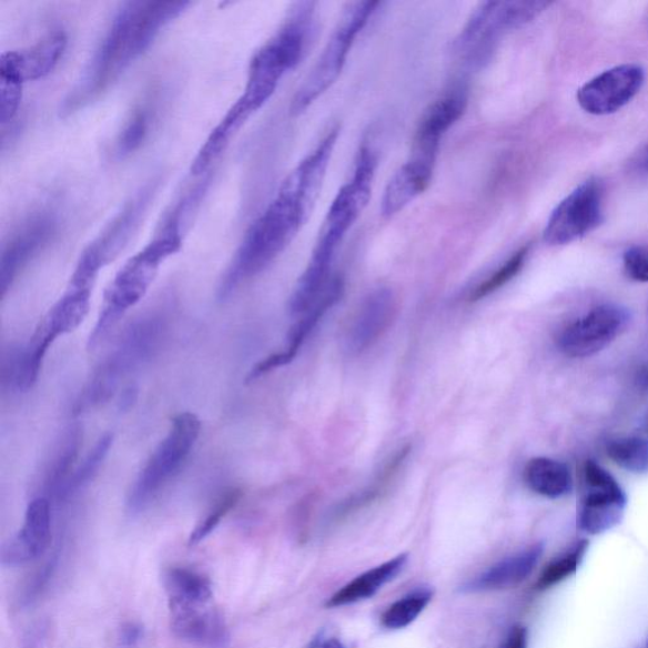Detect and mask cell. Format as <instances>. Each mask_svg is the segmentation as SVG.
Wrapping results in <instances>:
<instances>
[{
    "label": "cell",
    "mask_w": 648,
    "mask_h": 648,
    "mask_svg": "<svg viewBox=\"0 0 648 648\" xmlns=\"http://www.w3.org/2000/svg\"><path fill=\"white\" fill-rule=\"evenodd\" d=\"M340 129L330 130L311 154L287 175L272 202L252 223L233 256L220 287L227 300L237 287L281 256L308 222L322 192Z\"/></svg>",
    "instance_id": "6da1fadb"
},
{
    "label": "cell",
    "mask_w": 648,
    "mask_h": 648,
    "mask_svg": "<svg viewBox=\"0 0 648 648\" xmlns=\"http://www.w3.org/2000/svg\"><path fill=\"white\" fill-rule=\"evenodd\" d=\"M189 6V2L124 3L89 61L83 77L62 104V113H74L110 89Z\"/></svg>",
    "instance_id": "7a4b0ae2"
},
{
    "label": "cell",
    "mask_w": 648,
    "mask_h": 648,
    "mask_svg": "<svg viewBox=\"0 0 648 648\" xmlns=\"http://www.w3.org/2000/svg\"><path fill=\"white\" fill-rule=\"evenodd\" d=\"M312 23L313 4H296L282 29L252 58L245 89L224 119L241 130L270 101L287 71L304 58Z\"/></svg>",
    "instance_id": "3957f363"
},
{
    "label": "cell",
    "mask_w": 648,
    "mask_h": 648,
    "mask_svg": "<svg viewBox=\"0 0 648 648\" xmlns=\"http://www.w3.org/2000/svg\"><path fill=\"white\" fill-rule=\"evenodd\" d=\"M178 221L170 220L164 231L125 263L104 294L101 312L88 341L95 348L110 335L124 314L145 296L154 283L160 266L182 249V233Z\"/></svg>",
    "instance_id": "277c9868"
},
{
    "label": "cell",
    "mask_w": 648,
    "mask_h": 648,
    "mask_svg": "<svg viewBox=\"0 0 648 648\" xmlns=\"http://www.w3.org/2000/svg\"><path fill=\"white\" fill-rule=\"evenodd\" d=\"M161 313H149L125 328L111 354L99 365L75 404V413L85 412L112 397L117 386L138 366L154 355L166 333Z\"/></svg>",
    "instance_id": "5b68a950"
},
{
    "label": "cell",
    "mask_w": 648,
    "mask_h": 648,
    "mask_svg": "<svg viewBox=\"0 0 648 648\" xmlns=\"http://www.w3.org/2000/svg\"><path fill=\"white\" fill-rule=\"evenodd\" d=\"M377 159L372 148L360 149L353 179L340 189L323 222L307 266L314 277H328L333 259L347 232L371 202Z\"/></svg>",
    "instance_id": "8992f818"
},
{
    "label": "cell",
    "mask_w": 648,
    "mask_h": 648,
    "mask_svg": "<svg viewBox=\"0 0 648 648\" xmlns=\"http://www.w3.org/2000/svg\"><path fill=\"white\" fill-rule=\"evenodd\" d=\"M377 7H379V2H371V0L346 6L316 65L296 90L291 105L293 114L298 115L308 110L321 95L336 83L342 70H344L350 50L353 49L357 36L371 21Z\"/></svg>",
    "instance_id": "52a82bcc"
},
{
    "label": "cell",
    "mask_w": 648,
    "mask_h": 648,
    "mask_svg": "<svg viewBox=\"0 0 648 648\" xmlns=\"http://www.w3.org/2000/svg\"><path fill=\"white\" fill-rule=\"evenodd\" d=\"M201 429V419L192 412L180 413L171 422L166 437L133 483L128 500L129 510L133 515L146 509L183 466L200 438Z\"/></svg>",
    "instance_id": "ba28073f"
},
{
    "label": "cell",
    "mask_w": 648,
    "mask_h": 648,
    "mask_svg": "<svg viewBox=\"0 0 648 648\" xmlns=\"http://www.w3.org/2000/svg\"><path fill=\"white\" fill-rule=\"evenodd\" d=\"M576 526L581 533L598 536L608 533L624 519L626 493L615 476L596 462L583 466L581 490Z\"/></svg>",
    "instance_id": "9c48e42d"
},
{
    "label": "cell",
    "mask_w": 648,
    "mask_h": 648,
    "mask_svg": "<svg viewBox=\"0 0 648 648\" xmlns=\"http://www.w3.org/2000/svg\"><path fill=\"white\" fill-rule=\"evenodd\" d=\"M547 6L546 2L483 3L467 21L455 47L467 55H480L500 34L533 21Z\"/></svg>",
    "instance_id": "30bf717a"
},
{
    "label": "cell",
    "mask_w": 648,
    "mask_h": 648,
    "mask_svg": "<svg viewBox=\"0 0 648 648\" xmlns=\"http://www.w3.org/2000/svg\"><path fill=\"white\" fill-rule=\"evenodd\" d=\"M603 220V186L589 179L556 206L544 232L547 245L563 246L588 235Z\"/></svg>",
    "instance_id": "8fae6325"
},
{
    "label": "cell",
    "mask_w": 648,
    "mask_h": 648,
    "mask_svg": "<svg viewBox=\"0 0 648 648\" xmlns=\"http://www.w3.org/2000/svg\"><path fill=\"white\" fill-rule=\"evenodd\" d=\"M629 312L617 304H603L567 324L557 344L567 357L584 358L600 353L626 331Z\"/></svg>",
    "instance_id": "7c38bea8"
},
{
    "label": "cell",
    "mask_w": 648,
    "mask_h": 648,
    "mask_svg": "<svg viewBox=\"0 0 648 648\" xmlns=\"http://www.w3.org/2000/svg\"><path fill=\"white\" fill-rule=\"evenodd\" d=\"M57 214L40 211L27 219L3 243L0 255V293L7 294L24 266L49 245L58 232Z\"/></svg>",
    "instance_id": "4fadbf2b"
},
{
    "label": "cell",
    "mask_w": 648,
    "mask_h": 648,
    "mask_svg": "<svg viewBox=\"0 0 648 648\" xmlns=\"http://www.w3.org/2000/svg\"><path fill=\"white\" fill-rule=\"evenodd\" d=\"M645 73L638 65L609 69L584 84L578 92V103L593 115H608L622 110L640 92Z\"/></svg>",
    "instance_id": "5bb4252c"
},
{
    "label": "cell",
    "mask_w": 648,
    "mask_h": 648,
    "mask_svg": "<svg viewBox=\"0 0 648 648\" xmlns=\"http://www.w3.org/2000/svg\"><path fill=\"white\" fill-rule=\"evenodd\" d=\"M51 544V504L48 497L34 498L27 507L20 533L2 548V564L18 566L48 551Z\"/></svg>",
    "instance_id": "9a60e30c"
},
{
    "label": "cell",
    "mask_w": 648,
    "mask_h": 648,
    "mask_svg": "<svg viewBox=\"0 0 648 648\" xmlns=\"http://www.w3.org/2000/svg\"><path fill=\"white\" fill-rule=\"evenodd\" d=\"M169 608L171 628L180 640L205 648H226L229 646L231 637L229 627L212 603Z\"/></svg>",
    "instance_id": "2e32d148"
},
{
    "label": "cell",
    "mask_w": 648,
    "mask_h": 648,
    "mask_svg": "<svg viewBox=\"0 0 648 648\" xmlns=\"http://www.w3.org/2000/svg\"><path fill=\"white\" fill-rule=\"evenodd\" d=\"M397 311V302L389 290H377L360 305L345 338L350 355L363 354L379 340L391 326Z\"/></svg>",
    "instance_id": "e0dca14e"
},
{
    "label": "cell",
    "mask_w": 648,
    "mask_h": 648,
    "mask_svg": "<svg viewBox=\"0 0 648 648\" xmlns=\"http://www.w3.org/2000/svg\"><path fill=\"white\" fill-rule=\"evenodd\" d=\"M93 286L69 282L67 292L40 322L32 338L50 350L60 336L75 331L89 314Z\"/></svg>",
    "instance_id": "ac0fdd59"
},
{
    "label": "cell",
    "mask_w": 648,
    "mask_h": 648,
    "mask_svg": "<svg viewBox=\"0 0 648 648\" xmlns=\"http://www.w3.org/2000/svg\"><path fill=\"white\" fill-rule=\"evenodd\" d=\"M466 107L467 93L464 88L453 89L432 104L418 124L412 154L437 159L441 140L462 119Z\"/></svg>",
    "instance_id": "d6986e66"
},
{
    "label": "cell",
    "mask_w": 648,
    "mask_h": 648,
    "mask_svg": "<svg viewBox=\"0 0 648 648\" xmlns=\"http://www.w3.org/2000/svg\"><path fill=\"white\" fill-rule=\"evenodd\" d=\"M342 294H344V281L340 276L332 277L321 298L307 313L303 314V318L291 331L285 350L282 353L264 358L263 362L252 367L247 382L257 381L259 377L275 371V368L290 365L295 356L298 355L304 341L307 340L324 314L341 300Z\"/></svg>",
    "instance_id": "ffe728a7"
},
{
    "label": "cell",
    "mask_w": 648,
    "mask_h": 648,
    "mask_svg": "<svg viewBox=\"0 0 648 648\" xmlns=\"http://www.w3.org/2000/svg\"><path fill=\"white\" fill-rule=\"evenodd\" d=\"M67 44L64 31H52L30 48L4 52L0 58V65L13 70L24 83L39 80L51 74L58 67Z\"/></svg>",
    "instance_id": "44dd1931"
},
{
    "label": "cell",
    "mask_w": 648,
    "mask_h": 648,
    "mask_svg": "<svg viewBox=\"0 0 648 648\" xmlns=\"http://www.w3.org/2000/svg\"><path fill=\"white\" fill-rule=\"evenodd\" d=\"M435 165L436 159L418 155H412L405 162L385 188L382 201V214L385 219L394 217L426 192L434 176Z\"/></svg>",
    "instance_id": "7402d4cb"
},
{
    "label": "cell",
    "mask_w": 648,
    "mask_h": 648,
    "mask_svg": "<svg viewBox=\"0 0 648 648\" xmlns=\"http://www.w3.org/2000/svg\"><path fill=\"white\" fill-rule=\"evenodd\" d=\"M544 550L545 547L541 543L528 546L525 550L490 566L488 570L467 583L464 590L483 593L516 588L534 573Z\"/></svg>",
    "instance_id": "603a6c76"
},
{
    "label": "cell",
    "mask_w": 648,
    "mask_h": 648,
    "mask_svg": "<svg viewBox=\"0 0 648 648\" xmlns=\"http://www.w3.org/2000/svg\"><path fill=\"white\" fill-rule=\"evenodd\" d=\"M407 561L408 555L402 554L389 561L373 567L372 570L358 575L353 581L346 584L344 588L333 594L327 601V607H345L373 598L386 584L397 578Z\"/></svg>",
    "instance_id": "cb8c5ba5"
},
{
    "label": "cell",
    "mask_w": 648,
    "mask_h": 648,
    "mask_svg": "<svg viewBox=\"0 0 648 648\" xmlns=\"http://www.w3.org/2000/svg\"><path fill=\"white\" fill-rule=\"evenodd\" d=\"M525 482L530 490L548 499H559L573 490L569 466L550 457H535L525 469Z\"/></svg>",
    "instance_id": "d4e9b609"
},
{
    "label": "cell",
    "mask_w": 648,
    "mask_h": 648,
    "mask_svg": "<svg viewBox=\"0 0 648 648\" xmlns=\"http://www.w3.org/2000/svg\"><path fill=\"white\" fill-rule=\"evenodd\" d=\"M169 607L205 605L212 603V583L206 576L182 567H175L165 575Z\"/></svg>",
    "instance_id": "484cf974"
},
{
    "label": "cell",
    "mask_w": 648,
    "mask_h": 648,
    "mask_svg": "<svg viewBox=\"0 0 648 648\" xmlns=\"http://www.w3.org/2000/svg\"><path fill=\"white\" fill-rule=\"evenodd\" d=\"M589 550L588 539H580L576 541L569 550L555 557V559L545 566V569L539 574L535 584L538 591H546L570 579L578 573L580 565Z\"/></svg>",
    "instance_id": "4316f807"
},
{
    "label": "cell",
    "mask_w": 648,
    "mask_h": 648,
    "mask_svg": "<svg viewBox=\"0 0 648 648\" xmlns=\"http://www.w3.org/2000/svg\"><path fill=\"white\" fill-rule=\"evenodd\" d=\"M432 598H434V590L429 588H419L412 591L408 596L393 603L384 611L382 625L392 629V631L411 626L422 615V611L427 608Z\"/></svg>",
    "instance_id": "83f0119b"
},
{
    "label": "cell",
    "mask_w": 648,
    "mask_h": 648,
    "mask_svg": "<svg viewBox=\"0 0 648 648\" xmlns=\"http://www.w3.org/2000/svg\"><path fill=\"white\" fill-rule=\"evenodd\" d=\"M607 455L626 472L648 473V438L629 436L611 439L607 445Z\"/></svg>",
    "instance_id": "f1b7e54d"
},
{
    "label": "cell",
    "mask_w": 648,
    "mask_h": 648,
    "mask_svg": "<svg viewBox=\"0 0 648 648\" xmlns=\"http://www.w3.org/2000/svg\"><path fill=\"white\" fill-rule=\"evenodd\" d=\"M113 445V435L105 434L98 439L94 448L87 456L83 465L70 476L59 499H65L84 489L95 478Z\"/></svg>",
    "instance_id": "f546056e"
},
{
    "label": "cell",
    "mask_w": 648,
    "mask_h": 648,
    "mask_svg": "<svg viewBox=\"0 0 648 648\" xmlns=\"http://www.w3.org/2000/svg\"><path fill=\"white\" fill-rule=\"evenodd\" d=\"M152 125V115L146 108H139L124 123L114 145L117 158H125L138 151L146 141Z\"/></svg>",
    "instance_id": "4dcf8cb0"
},
{
    "label": "cell",
    "mask_w": 648,
    "mask_h": 648,
    "mask_svg": "<svg viewBox=\"0 0 648 648\" xmlns=\"http://www.w3.org/2000/svg\"><path fill=\"white\" fill-rule=\"evenodd\" d=\"M24 81L13 70L0 65V123H12L20 112Z\"/></svg>",
    "instance_id": "1f68e13d"
},
{
    "label": "cell",
    "mask_w": 648,
    "mask_h": 648,
    "mask_svg": "<svg viewBox=\"0 0 648 648\" xmlns=\"http://www.w3.org/2000/svg\"><path fill=\"white\" fill-rule=\"evenodd\" d=\"M528 251L529 247L526 246L516 252V254L513 255L507 261V263L504 264L498 270V272H495L490 277L486 279L484 283L475 287V291L473 292L470 300L473 302L482 301L485 298V296H488L494 292H497L498 290H500V287L509 283L513 277L518 275L522 267L525 266L526 259L528 256Z\"/></svg>",
    "instance_id": "d6a6232c"
},
{
    "label": "cell",
    "mask_w": 648,
    "mask_h": 648,
    "mask_svg": "<svg viewBox=\"0 0 648 648\" xmlns=\"http://www.w3.org/2000/svg\"><path fill=\"white\" fill-rule=\"evenodd\" d=\"M241 497L240 489H231L224 494L209 515L194 528L191 537H189V546H195L204 541L220 526L221 520L237 506Z\"/></svg>",
    "instance_id": "836d02e7"
},
{
    "label": "cell",
    "mask_w": 648,
    "mask_h": 648,
    "mask_svg": "<svg viewBox=\"0 0 648 648\" xmlns=\"http://www.w3.org/2000/svg\"><path fill=\"white\" fill-rule=\"evenodd\" d=\"M626 273L636 282L648 283V251L634 247L626 251L624 256Z\"/></svg>",
    "instance_id": "e575fe53"
},
{
    "label": "cell",
    "mask_w": 648,
    "mask_h": 648,
    "mask_svg": "<svg viewBox=\"0 0 648 648\" xmlns=\"http://www.w3.org/2000/svg\"><path fill=\"white\" fill-rule=\"evenodd\" d=\"M143 626L138 622H128L120 628L117 644L119 648H138L143 638Z\"/></svg>",
    "instance_id": "d590c367"
},
{
    "label": "cell",
    "mask_w": 648,
    "mask_h": 648,
    "mask_svg": "<svg viewBox=\"0 0 648 648\" xmlns=\"http://www.w3.org/2000/svg\"><path fill=\"white\" fill-rule=\"evenodd\" d=\"M500 648H528V629L520 625L512 627Z\"/></svg>",
    "instance_id": "8d00e7d4"
},
{
    "label": "cell",
    "mask_w": 648,
    "mask_h": 648,
    "mask_svg": "<svg viewBox=\"0 0 648 648\" xmlns=\"http://www.w3.org/2000/svg\"><path fill=\"white\" fill-rule=\"evenodd\" d=\"M136 389H128L123 393L122 395V401H121V408L122 409H128L131 407L132 403L134 401H136Z\"/></svg>",
    "instance_id": "74e56055"
},
{
    "label": "cell",
    "mask_w": 648,
    "mask_h": 648,
    "mask_svg": "<svg viewBox=\"0 0 648 648\" xmlns=\"http://www.w3.org/2000/svg\"><path fill=\"white\" fill-rule=\"evenodd\" d=\"M637 384L641 386L644 391L648 392V365L641 368L637 376Z\"/></svg>",
    "instance_id": "f35d334b"
},
{
    "label": "cell",
    "mask_w": 648,
    "mask_h": 648,
    "mask_svg": "<svg viewBox=\"0 0 648 648\" xmlns=\"http://www.w3.org/2000/svg\"><path fill=\"white\" fill-rule=\"evenodd\" d=\"M320 648H346L344 644L337 640V638H328L326 641H321Z\"/></svg>",
    "instance_id": "ab89813d"
},
{
    "label": "cell",
    "mask_w": 648,
    "mask_h": 648,
    "mask_svg": "<svg viewBox=\"0 0 648 648\" xmlns=\"http://www.w3.org/2000/svg\"><path fill=\"white\" fill-rule=\"evenodd\" d=\"M322 641V636H317L314 640L310 644L308 648H320Z\"/></svg>",
    "instance_id": "60d3db41"
},
{
    "label": "cell",
    "mask_w": 648,
    "mask_h": 648,
    "mask_svg": "<svg viewBox=\"0 0 648 648\" xmlns=\"http://www.w3.org/2000/svg\"><path fill=\"white\" fill-rule=\"evenodd\" d=\"M645 429H646V432L648 434V413H647V416L645 418Z\"/></svg>",
    "instance_id": "b9f144b4"
},
{
    "label": "cell",
    "mask_w": 648,
    "mask_h": 648,
    "mask_svg": "<svg viewBox=\"0 0 648 648\" xmlns=\"http://www.w3.org/2000/svg\"><path fill=\"white\" fill-rule=\"evenodd\" d=\"M647 648H648V644H647Z\"/></svg>",
    "instance_id": "7bdbcfd3"
}]
</instances>
